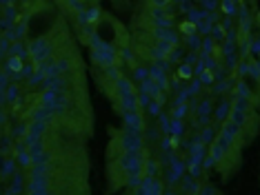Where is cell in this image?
<instances>
[{"instance_id": "cell-1", "label": "cell", "mask_w": 260, "mask_h": 195, "mask_svg": "<svg viewBox=\"0 0 260 195\" xmlns=\"http://www.w3.org/2000/svg\"><path fill=\"white\" fill-rule=\"evenodd\" d=\"M53 27V11L52 9H36L34 13L27 20V38L34 42V40H43L45 36L52 31Z\"/></svg>"}, {"instance_id": "cell-2", "label": "cell", "mask_w": 260, "mask_h": 195, "mask_svg": "<svg viewBox=\"0 0 260 195\" xmlns=\"http://www.w3.org/2000/svg\"><path fill=\"white\" fill-rule=\"evenodd\" d=\"M120 34H122L120 22H116L111 16H103V20L94 27V36L98 40H103L104 44H109V47H116L120 42Z\"/></svg>"}, {"instance_id": "cell-3", "label": "cell", "mask_w": 260, "mask_h": 195, "mask_svg": "<svg viewBox=\"0 0 260 195\" xmlns=\"http://www.w3.org/2000/svg\"><path fill=\"white\" fill-rule=\"evenodd\" d=\"M118 164L122 166L127 178H131V175H143V169H145L143 153H120Z\"/></svg>"}, {"instance_id": "cell-4", "label": "cell", "mask_w": 260, "mask_h": 195, "mask_svg": "<svg viewBox=\"0 0 260 195\" xmlns=\"http://www.w3.org/2000/svg\"><path fill=\"white\" fill-rule=\"evenodd\" d=\"M49 56H52V44H49L47 38L29 42V58L36 62V65H43V62H47Z\"/></svg>"}, {"instance_id": "cell-5", "label": "cell", "mask_w": 260, "mask_h": 195, "mask_svg": "<svg viewBox=\"0 0 260 195\" xmlns=\"http://www.w3.org/2000/svg\"><path fill=\"white\" fill-rule=\"evenodd\" d=\"M118 144H120L122 153H138L143 149V133H134V131H127L118 138Z\"/></svg>"}, {"instance_id": "cell-6", "label": "cell", "mask_w": 260, "mask_h": 195, "mask_svg": "<svg viewBox=\"0 0 260 195\" xmlns=\"http://www.w3.org/2000/svg\"><path fill=\"white\" fill-rule=\"evenodd\" d=\"M27 195H49V175H45V178H29Z\"/></svg>"}, {"instance_id": "cell-7", "label": "cell", "mask_w": 260, "mask_h": 195, "mask_svg": "<svg viewBox=\"0 0 260 195\" xmlns=\"http://www.w3.org/2000/svg\"><path fill=\"white\" fill-rule=\"evenodd\" d=\"M122 124H125L127 131H134V133H143L145 129V120L138 113H122Z\"/></svg>"}, {"instance_id": "cell-8", "label": "cell", "mask_w": 260, "mask_h": 195, "mask_svg": "<svg viewBox=\"0 0 260 195\" xmlns=\"http://www.w3.org/2000/svg\"><path fill=\"white\" fill-rule=\"evenodd\" d=\"M113 87H116V96H118V98H125V96H138V91H136L134 82H131V80H127L125 76H122L120 80H116V82H113Z\"/></svg>"}, {"instance_id": "cell-9", "label": "cell", "mask_w": 260, "mask_h": 195, "mask_svg": "<svg viewBox=\"0 0 260 195\" xmlns=\"http://www.w3.org/2000/svg\"><path fill=\"white\" fill-rule=\"evenodd\" d=\"M231 109H234V100H229V96H227V98L222 100L220 104H218L216 113H213V117H216V122H222V124H225V122L229 120V116H231Z\"/></svg>"}, {"instance_id": "cell-10", "label": "cell", "mask_w": 260, "mask_h": 195, "mask_svg": "<svg viewBox=\"0 0 260 195\" xmlns=\"http://www.w3.org/2000/svg\"><path fill=\"white\" fill-rule=\"evenodd\" d=\"M182 173H185V164H182L180 160H176V162L171 164L169 173H167V184H176V182H180V180H182Z\"/></svg>"}, {"instance_id": "cell-11", "label": "cell", "mask_w": 260, "mask_h": 195, "mask_svg": "<svg viewBox=\"0 0 260 195\" xmlns=\"http://www.w3.org/2000/svg\"><path fill=\"white\" fill-rule=\"evenodd\" d=\"M25 65H27V62H25V60H20V58H16V56H9L7 60H4V69H7L9 74H13V76L22 74Z\"/></svg>"}, {"instance_id": "cell-12", "label": "cell", "mask_w": 260, "mask_h": 195, "mask_svg": "<svg viewBox=\"0 0 260 195\" xmlns=\"http://www.w3.org/2000/svg\"><path fill=\"white\" fill-rule=\"evenodd\" d=\"M52 116H53V113L49 111V109L38 107V109L31 111V122H49V120H52Z\"/></svg>"}, {"instance_id": "cell-13", "label": "cell", "mask_w": 260, "mask_h": 195, "mask_svg": "<svg viewBox=\"0 0 260 195\" xmlns=\"http://www.w3.org/2000/svg\"><path fill=\"white\" fill-rule=\"evenodd\" d=\"M22 184H25V175L16 173V175H13V180H11V184H9V193H11V195H20L22 191H25Z\"/></svg>"}, {"instance_id": "cell-14", "label": "cell", "mask_w": 260, "mask_h": 195, "mask_svg": "<svg viewBox=\"0 0 260 195\" xmlns=\"http://www.w3.org/2000/svg\"><path fill=\"white\" fill-rule=\"evenodd\" d=\"M9 56H16V58H20V60H27V56H29V44L13 42V44H11V51H9Z\"/></svg>"}, {"instance_id": "cell-15", "label": "cell", "mask_w": 260, "mask_h": 195, "mask_svg": "<svg viewBox=\"0 0 260 195\" xmlns=\"http://www.w3.org/2000/svg\"><path fill=\"white\" fill-rule=\"evenodd\" d=\"M218 135H220V133H218L213 126H205V129H203V135H200V140H203V142L209 147L211 142H216V140H218Z\"/></svg>"}, {"instance_id": "cell-16", "label": "cell", "mask_w": 260, "mask_h": 195, "mask_svg": "<svg viewBox=\"0 0 260 195\" xmlns=\"http://www.w3.org/2000/svg\"><path fill=\"white\" fill-rule=\"evenodd\" d=\"M16 166H18L16 157H4V164H2V175H4V178H9V175H16Z\"/></svg>"}, {"instance_id": "cell-17", "label": "cell", "mask_w": 260, "mask_h": 195, "mask_svg": "<svg viewBox=\"0 0 260 195\" xmlns=\"http://www.w3.org/2000/svg\"><path fill=\"white\" fill-rule=\"evenodd\" d=\"M18 100H20V89H18L16 84L2 93V102H18Z\"/></svg>"}, {"instance_id": "cell-18", "label": "cell", "mask_w": 260, "mask_h": 195, "mask_svg": "<svg viewBox=\"0 0 260 195\" xmlns=\"http://www.w3.org/2000/svg\"><path fill=\"white\" fill-rule=\"evenodd\" d=\"M187 44H189L191 51H198V49H203V40H200L198 34H191L189 38H187Z\"/></svg>"}, {"instance_id": "cell-19", "label": "cell", "mask_w": 260, "mask_h": 195, "mask_svg": "<svg viewBox=\"0 0 260 195\" xmlns=\"http://www.w3.org/2000/svg\"><path fill=\"white\" fill-rule=\"evenodd\" d=\"M134 78L140 80V82H147V80H152V78H149V69H147V67H136V69H134Z\"/></svg>"}, {"instance_id": "cell-20", "label": "cell", "mask_w": 260, "mask_h": 195, "mask_svg": "<svg viewBox=\"0 0 260 195\" xmlns=\"http://www.w3.org/2000/svg\"><path fill=\"white\" fill-rule=\"evenodd\" d=\"M171 120H173V117H171ZM182 133H185V122H182V120H173L171 122V135H173V138H180Z\"/></svg>"}, {"instance_id": "cell-21", "label": "cell", "mask_w": 260, "mask_h": 195, "mask_svg": "<svg viewBox=\"0 0 260 195\" xmlns=\"http://www.w3.org/2000/svg\"><path fill=\"white\" fill-rule=\"evenodd\" d=\"M189 111V104H180V107H173V120H182L185 117V113Z\"/></svg>"}, {"instance_id": "cell-22", "label": "cell", "mask_w": 260, "mask_h": 195, "mask_svg": "<svg viewBox=\"0 0 260 195\" xmlns=\"http://www.w3.org/2000/svg\"><path fill=\"white\" fill-rule=\"evenodd\" d=\"M198 80H200L203 84H213V82H216V74H213V71H205V74L200 76Z\"/></svg>"}, {"instance_id": "cell-23", "label": "cell", "mask_w": 260, "mask_h": 195, "mask_svg": "<svg viewBox=\"0 0 260 195\" xmlns=\"http://www.w3.org/2000/svg\"><path fill=\"white\" fill-rule=\"evenodd\" d=\"M185 58H187V56H185V51H182V49H178V47H176V49H173V51H171L169 60H171V62H173V60L178 62V60H185Z\"/></svg>"}, {"instance_id": "cell-24", "label": "cell", "mask_w": 260, "mask_h": 195, "mask_svg": "<svg viewBox=\"0 0 260 195\" xmlns=\"http://www.w3.org/2000/svg\"><path fill=\"white\" fill-rule=\"evenodd\" d=\"M147 109H149V113H152L154 117H160V102H152Z\"/></svg>"}, {"instance_id": "cell-25", "label": "cell", "mask_w": 260, "mask_h": 195, "mask_svg": "<svg viewBox=\"0 0 260 195\" xmlns=\"http://www.w3.org/2000/svg\"><path fill=\"white\" fill-rule=\"evenodd\" d=\"M156 171H158V164L154 160H149L147 162V175L149 178H156Z\"/></svg>"}, {"instance_id": "cell-26", "label": "cell", "mask_w": 260, "mask_h": 195, "mask_svg": "<svg viewBox=\"0 0 260 195\" xmlns=\"http://www.w3.org/2000/svg\"><path fill=\"white\" fill-rule=\"evenodd\" d=\"M220 7H222V11L231 16V13H236V7H238V4H236V2H222Z\"/></svg>"}, {"instance_id": "cell-27", "label": "cell", "mask_w": 260, "mask_h": 195, "mask_svg": "<svg viewBox=\"0 0 260 195\" xmlns=\"http://www.w3.org/2000/svg\"><path fill=\"white\" fill-rule=\"evenodd\" d=\"M160 122H162V131H165V133H171V122L173 120H169L167 116H160Z\"/></svg>"}, {"instance_id": "cell-28", "label": "cell", "mask_w": 260, "mask_h": 195, "mask_svg": "<svg viewBox=\"0 0 260 195\" xmlns=\"http://www.w3.org/2000/svg\"><path fill=\"white\" fill-rule=\"evenodd\" d=\"M200 87H203V82H200V80H194V82L189 84V96H196V93L200 91Z\"/></svg>"}, {"instance_id": "cell-29", "label": "cell", "mask_w": 260, "mask_h": 195, "mask_svg": "<svg viewBox=\"0 0 260 195\" xmlns=\"http://www.w3.org/2000/svg\"><path fill=\"white\" fill-rule=\"evenodd\" d=\"M185 65H189V67L198 65V56H196V53H187V58H185Z\"/></svg>"}, {"instance_id": "cell-30", "label": "cell", "mask_w": 260, "mask_h": 195, "mask_svg": "<svg viewBox=\"0 0 260 195\" xmlns=\"http://www.w3.org/2000/svg\"><path fill=\"white\" fill-rule=\"evenodd\" d=\"M180 76L189 78V76H194V71H191V67H189V65H182V67H180Z\"/></svg>"}, {"instance_id": "cell-31", "label": "cell", "mask_w": 260, "mask_h": 195, "mask_svg": "<svg viewBox=\"0 0 260 195\" xmlns=\"http://www.w3.org/2000/svg\"><path fill=\"white\" fill-rule=\"evenodd\" d=\"M213 193H216V191H213L211 187H205V189H203V195H213Z\"/></svg>"}, {"instance_id": "cell-32", "label": "cell", "mask_w": 260, "mask_h": 195, "mask_svg": "<svg viewBox=\"0 0 260 195\" xmlns=\"http://www.w3.org/2000/svg\"><path fill=\"white\" fill-rule=\"evenodd\" d=\"M2 149H4V151L9 149V135H4V138H2Z\"/></svg>"}, {"instance_id": "cell-33", "label": "cell", "mask_w": 260, "mask_h": 195, "mask_svg": "<svg viewBox=\"0 0 260 195\" xmlns=\"http://www.w3.org/2000/svg\"><path fill=\"white\" fill-rule=\"evenodd\" d=\"M165 195H176V193H173V191H165Z\"/></svg>"}, {"instance_id": "cell-34", "label": "cell", "mask_w": 260, "mask_h": 195, "mask_svg": "<svg viewBox=\"0 0 260 195\" xmlns=\"http://www.w3.org/2000/svg\"><path fill=\"white\" fill-rule=\"evenodd\" d=\"M2 195H11V193H9V191H7V193H2Z\"/></svg>"}]
</instances>
